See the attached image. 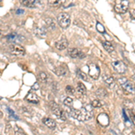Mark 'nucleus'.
<instances>
[{
  "label": "nucleus",
  "instance_id": "2",
  "mask_svg": "<svg viewBox=\"0 0 135 135\" xmlns=\"http://www.w3.org/2000/svg\"><path fill=\"white\" fill-rule=\"evenodd\" d=\"M57 20L60 26L63 29H67L70 25V15L67 13H60L58 15Z\"/></svg>",
  "mask_w": 135,
  "mask_h": 135
},
{
  "label": "nucleus",
  "instance_id": "7",
  "mask_svg": "<svg viewBox=\"0 0 135 135\" xmlns=\"http://www.w3.org/2000/svg\"><path fill=\"white\" fill-rule=\"evenodd\" d=\"M100 74V69L97 65L95 64H89V75L91 76L92 79H97L99 77Z\"/></svg>",
  "mask_w": 135,
  "mask_h": 135
},
{
  "label": "nucleus",
  "instance_id": "10",
  "mask_svg": "<svg viewBox=\"0 0 135 135\" xmlns=\"http://www.w3.org/2000/svg\"><path fill=\"white\" fill-rule=\"evenodd\" d=\"M68 53H69V55H70L71 58L75 59V58H84L85 55L83 54L82 52H81L80 51H79V49H77V48H71V49L69 50V51H68Z\"/></svg>",
  "mask_w": 135,
  "mask_h": 135
},
{
  "label": "nucleus",
  "instance_id": "31",
  "mask_svg": "<svg viewBox=\"0 0 135 135\" xmlns=\"http://www.w3.org/2000/svg\"><path fill=\"white\" fill-rule=\"evenodd\" d=\"M91 105L93 106V107H101L102 104H101V102L98 100V99H95V100H93V101H92Z\"/></svg>",
  "mask_w": 135,
  "mask_h": 135
},
{
  "label": "nucleus",
  "instance_id": "39",
  "mask_svg": "<svg viewBox=\"0 0 135 135\" xmlns=\"http://www.w3.org/2000/svg\"><path fill=\"white\" fill-rule=\"evenodd\" d=\"M134 102H135V99H134Z\"/></svg>",
  "mask_w": 135,
  "mask_h": 135
},
{
  "label": "nucleus",
  "instance_id": "17",
  "mask_svg": "<svg viewBox=\"0 0 135 135\" xmlns=\"http://www.w3.org/2000/svg\"><path fill=\"white\" fill-rule=\"evenodd\" d=\"M55 73L56 75H58L59 77H64V76L67 75L68 71H67V69L63 66H59L55 69Z\"/></svg>",
  "mask_w": 135,
  "mask_h": 135
},
{
  "label": "nucleus",
  "instance_id": "12",
  "mask_svg": "<svg viewBox=\"0 0 135 135\" xmlns=\"http://www.w3.org/2000/svg\"><path fill=\"white\" fill-rule=\"evenodd\" d=\"M34 33L39 38H45L47 36V29L45 27H42H42L38 26L34 29Z\"/></svg>",
  "mask_w": 135,
  "mask_h": 135
},
{
  "label": "nucleus",
  "instance_id": "25",
  "mask_svg": "<svg viewBox=\"0 0 135 135\" xmlns=\"http://www.w3.org/2000/svg\"><path fill=\"white\" fill-rule=\"evenodd\" d=\"M77 74H78V76H79V77L81 79H83V80H85V81H88V76H86L83 71H81L80 70H77Z\"/></svg>",
  "mask_w": 135,
  "mask_h": 135
},
{
  "label": "nucleus",
  "instance_id": "3",
  "mask_svg": "<svg viewBox=\"0 0 135 135\" xmlns=\"http://www.w3.org/2000/svg\"><path fill=\"white\" fill-rule=\"evenodd\" d=\"M129 8V1L128 0H116L114 5V10L118 14H124Z\"/></svg>",
  "mask_w": 135,
  "mask_h": 135
},
{
  "label": "nucleus",
  "instance_id": "14",
  "mask_svg": "<svg viewBox=\"0 0 135 135\" xmlns=\"http://www.w3.org/2000/svg\"><path fill=\"white\" fill-rule=\"evenodd\" d=\"M25 99L26 101H28L31 104H38L39 103V97L33 92H29L28 95L25 97Z\"/></svg>",
  "mask_w": 135,
  "mask_h": 135
},
{
  "label": "nucleus",
  "instance_id": "9",
  "mask_svg": "<svg viewBox=\"0 0 135 135\" xmlns=\"http://www.w3.org/2000/svg\"><path fill=\"white\" fill-rule=\"evenodd\" d=\"M68 44H69V42H68V40L66 39V37H62L60 40H59L55 43V47L59 51H63V50H65L68 47Z\"/></svg>",
  "mask_w": 135,
  "mask_h": 135
},
{
  "label": "nucleus",
  "instance_id": "28",
  "mask_svg": "<svg viewBox=\"0 0 135 135\" xmlns=\"http://www.w3.org/2000/svg\"><path fill=\"white\" fill-rule=\"evenodd\" d=\"M66 93L69 94V95H74L75 94V89H74L73 86H66Z\"/></svg>",
  "mask_w": 135,
  "mask_h": 135
},
{
  "label": "nucleus",
  "instance_id": "36",
  "mask_svg": "<svg viewBox=\"0 0 135 135\" xmlns=\"http://www.w3.org/2000/svg\"><path fill=\"white\" fill-rule=\"evenodd\" d=\"M131 16L133 17V18L135 19V9H132L131 11Z\"/></svg>",
  "mask_w": 135,
  "mask_h": 135
},
{
  "label": "nucleus",
  "instance_id": "29",
  "mask_svg": "<svg viewBox=\"0 0 135 135\" xmlns=\"http://www.w3.org/2000/svg\"><path fill=\"white\" fill-rule=\"evenodd\" d=\"M97 31L99 32V33H104V32H105V30H104V27L103 26V24H100L99 22H97Z\"/></svg>",
  "mask_w": 135,
  "mask_h": 135
},
{
  "label": "nucleus",
  "instance_id": "24",
  "mask_svg": "<svg viewBox=\"0 0 135 135\" xmlns=\"http://www.w3.org/2000/svg\"><path fill=\"white\" fill-rule=\"evenodd\" d=\"M77 89H78V91H79L80 94H85V93H86V86H85L84 85H83L81 82H79V83H78V85H77Z\"/></svg>",
  "mask_w": 135,
  "mask_h": 135
},
{
  "label": "nucleus",
  "instance_id": "37",
  "mask_svg": "<svg viewBox=\"0 0 135 135\" xmlns=\"http://www.w3.org/2000/svg\"><path fill=\"white\" fill-rule=\"evenodd\" d=\"M3 116V113L1 111H0V117H2Z\"/></svg>",
  "mask_w": 135,
  "mask_h": 135
},
{
  "label": "nucleus",
  "instance_id": "20",
  "mask_svg": "<svg viewBox=\"0 0 135 135\" xmlns=\"http://www.w3.org/2000/svg\"><path fill=\"white\" fill-rule=\"evenodd\" d=\"M48 2H49V5L51 6L58 8V7L62 6V5H63L64 2H65V0H49Z\"/></svg>",
  "mask_w": 135,
  "mask_h": 135
},
{
  "label": "nucleus",
  "instance_id": "33",
  "mask_svg": "<svg viewBox=\"0 0 135 135\" xmlns=\"http://www.w3.org/2000/svg\"><path fill=\"white\" fill-rule=\"evenodd\" d=\"M131 119L132 123L135 124V110H132V111L131 112Z\"/></svg>",
  "mask_w": 135,
  "mask_h": 135
},
{
  "label": "nucleus",
  "instance_id": "6",
  "mask_svg": "<svg viewBox=\"0 0 135 135\" xmlns=\"http://www.w3.org/2000/svg\"><path fill=\"white\" fill-rule=\"evenodd\" d=\"M112 66H113V70L117 72V73L123 74L126 71V66L124 63L121 60H114L112 62Z\"/></svg>",
  "mask_w": 135,
  "mask_h": 135
},
{
  "label": "nucleus",
  "instance_id": "1",
  "mask_svg": "<svg viewBox=\"0 0 135 135\" xmlns=\"http://www.w3.org/2000/svg\"><path fill=\"white\" fill-rule=\"evenodd\" d=\"M70 115L76 120H79L80 122L88 121L92 117V112L88 111L86 108L81 109H71L70 110Z\"/></svg>",
  "mask_w": 135,
  "mask_h": 135
},
{
  "label": "nucleus",
  "instance_id": "19",
  "mask_svg": "<svg viewBox=\"0 0 135 135\" xmlns=\"http://www.w3.org/2000/svg\"><path fill=\"white\" fill-rule=\"evenodd\" d=\"M102 44H103V47L104 48V50H105L107 52L111 53L114 51V48H113V44H112L110 42H108V41H103Z\"/></svg>",
  "mask_w": 135,
  "mask_h": 135
},
{
  "label": "nucleus",
  "instance_id": "15",
  "mask_svg": "<svg viewBox=\"0 0 135 135\" xmlns=\"http://www.w3.org/2000/svg\"><path fill=\"white\" fill-rule=\"evenodd\" d=\"M97 120H98L99 123L103 126H105L109 123V118H108V116L105 113H101L98 116V118H97Z\"/></svg>",
  "mask_w": 135,
  "mask_h": 135
},
{
  "label": "nucleus",
  "instance_id": "11",
  "mask_svg": "<svg viewBox=\"0 0 135 135\" xmlns=\"http://www.w3.org/2000/svg\"><path fill=\"white\" fill-rule=\"evenodd\" d=\"M23 6H26L29 8H34L40 5V2L38 0H21Z\"/></svg>",
  "mask_w": 135,
  "mask_h": 135
},
{
  "label": "nucleus",
  "instance_id": "32",
  "mask_svg": "<svg viewBox=\"0 0 135 135\" xmlns=\"http://www.w3.org/2000/svg\"><path fill=\"white\" fill-rule=\"evenodd\" d=\"M123 104L126 106V107H128V109L132 110V108H133V104L131 102V101H129V100H125V101H124V103H123Z\"/></svg>",
  "mask_w": 135,
  "mask_h": 135
},
{
  "label": "nucleus",
  "instance_id": "22",
  "mask_svg": "<svg viewBox=\"0 0 135 135\" xmlns=\"http://www.w3.org/2000/svg\"><path fill=\"white\" fill-rule=\"evenodd\" d=\"M38 80L39 82H41L42 84H46L48 81V77L46 75V73L44 72H40L38 75Z\"/></svg>",
  "mask_w": 135,
  "mask_h": 135
},
{
  "label": "nucleus",
  "instance_id": "8",
  "mask_svg": "<svg viewBox=\"0 0 135 135\" xmlns=\"http://www.w3.org/2000/svg\"><path fill=\"white\" fill-rule=\"evenodd\" d=\"M121 86H122V88H123L126 92H128V93L135 94V86L134 85H133V83H131V81H128V80L124 81L122 84H121Z\"/></svg>",
  "mask_w": 135,
  "mask_h": 135
},
{
  "label": "nucleus",
  "instance_id": "5",
  "mask_svg": "<svg viewBox=\"0 0 135 135\" xmlns=\"http://www.w3.org/2000/svg\"><path fill=\"white\" fill-rule=\"evenodd\" d=\"M10 53L15 56H24L25 54V49L19 44H12L9 48Z\"/></svg>",
  "mask_w": 135,
  "mask_h": 135
},
{
  "label": "nucleus",
  "instance_id": "27",
  "mask_svg": "<svg viewBox=\"0 0 135 135\" xmlns=\"http://www.w3.org/2000/svg\"><path fill=\"white\" fill-rule=\"evenodd\" d=\"M63 104H65L66 106H70L72 104H73V98H71V97H67V98H65V100L63 101Z\"/></svg>",
  "mask_w": 135,
  "mask_h": 135
},
{
  "label": "nucleus",
  "instance_id": "21",
  "mask_svg": "<svg viewBox=\"0 0 135 135\" xmlns=\"http://www.w3.org/2000/svg\"><path fill=\"white\" fill-rule=\"evenodd\" d=\"M45 24L50 29H55V28H56V22H55V20L53 18H51V17L46 18Z\"/></svg>",
  "mask_w": 135,
  "mask_h": 135
},
{
  "label": "nucleus",
  "instance_id": "18",
  "mask_svg": "<svg viewBox=\"0 0 135 135\" xmlns=\"http://www.w3.org/2000/svg\"><path fill=\"white\" fill-rule=\"evenodd\" d=\"M42 122L50 129H55L56 128V122L54 120H52L51 118H44L42 120Z\"/></svg>",
  "mask_w": 135,
  "mask_h": 135
},
{
  "label": "nucleus",
  "instance_id": "23",
  "mask_svg": "<svg viewBox=\"0 0 135 135\" xmlns=\"http://www.w3.org/2000/svg\"><path fill=\"white\" fill-rule=\"evenodd\" d=\"M95 95L98 97H100V98H104V97H107V92H106L105 89H104V88H99V89H97V92H95Z\"/></svg>",
  "mask_w": 135,
  "mask_h": 135
},
{
  "label": "nucleus",
  "instance_id": "38",
  "mask_svg": "<svg viewBox=\"0 0 135 135\" xmlns=\"http://www.w3.org/2000/svg\"><path fill=\"white\" fill-rule=\"evenodd\" d=\"M1 35H2V31L0 30V37H1Z\"/></svg>",
  "mask_w": 135,
  "mask_h": 135
},
{
  "label": "nucleus",
  "instance_id": "30",
  "mask_svg": "<svg viewBox=\"0 0 135 135\" xmlns=\"http://www.w3.org/2000/svg\"><path fill=\"white\" fill-rule=\"evenodd\" d=\"M6 109H7L8 113H9V115L12 117V118H14V119H15V120H19V117L17 116V115H15V112H14L13 110H11L9 107H7V108H6Z\"/></svg>",
  "mask_w": 135,
  "mask_h": 135
},
{
  "label": "nucleus",
  "instance_id": "26",
  "mask_svg": "<svg viewBox=\"0 0 135 135\" xmlns=\"http://www.w3.org/2000/svg\"><path fill=\"white\" fill-rule=\"evenodd\" d=\"M14 132H15V134H17V135H19V134H22V135L25 134V132H24V130L21 129V128L18 127L17 125H15V127H14Z\"/></svg>",
  "mask_w": 135,
  "mask_h": 135
},
{
  "label": "nucleus",
  "instance_id": "16",
  "mask_svg": "<svg viewBox=\"0 0 135 135\" xmlns=\"http://www.w3.org/2000/svg\"><path fill=\"white\" fill-rule=\"evenodd\" d=\"M103 80H104V83H105L108 86H110V88L114 86V79H113V78L111 77L110 75H104Z\"/></svg>",
  "mask_w": 135,
  "mask_h": 135
},
{
  "label": "nucleus",
  "instance_id": "34",
  "mask_svg": "<svg viewBox=\"0 0 135 135\" xmlns=\"http://www.w3.org/2000/svg\"><path fill=\"white\" fill-rule=\"evenodd\" d=\"M127 80V79H125V78H119L118 79V82H119V84H122V83L124 82V81H126Z\"/></svg>",
  "mask_w": 135,
  "mask_h": 135
},
{
  "label": "nucleus",
  "instance_id": "13",
  "mask_svg": "<svg viewBox=\"0 0 135 135\" xmlns=\"http://www.w3.org/2000/svg\"><path fill=\"white\" fill-rule=\"evenodd\" d=\"M7 42H22L21 41V36L19 34H17L16 33H10L9 34H7L6 36Z\"/></svg>",
  "mask_w": 135,
  "mask_h": 135
},
{
  "label": "nucleus",
  "instance_id": "4",
  "mask_svg": "<svg viewBox=\"0 0 135 135\" xmlns=\"http://www.w3.org/2000/svg\"><path fill=\"white\" fill-rule=\"evenodd\" d=\"M50 104H51L50 106H51V111H52L53 114H54L58 119H60V120L65 121L66 120L65 113H64V112L60 109V106H59L55 102H51Z\"/></svg>",
  "mask_w": 135,
  "mask_h": 135
},
{
  "label": "nucleus",
  "instance_id": "35",
  "mask_svg": "<svg viewBox=\"0 0 135 135\" xmlns=\"http://www.w3.org/2000/svg\"><path fill=\"white\" fill-rule=\"evenodd\" d=\"M24 10H23V9H17L16 10L17 15H19V14H24Z\"/></svg>",
  "mask_w": 135,
  "mask_h": 135
}]
</instances>
